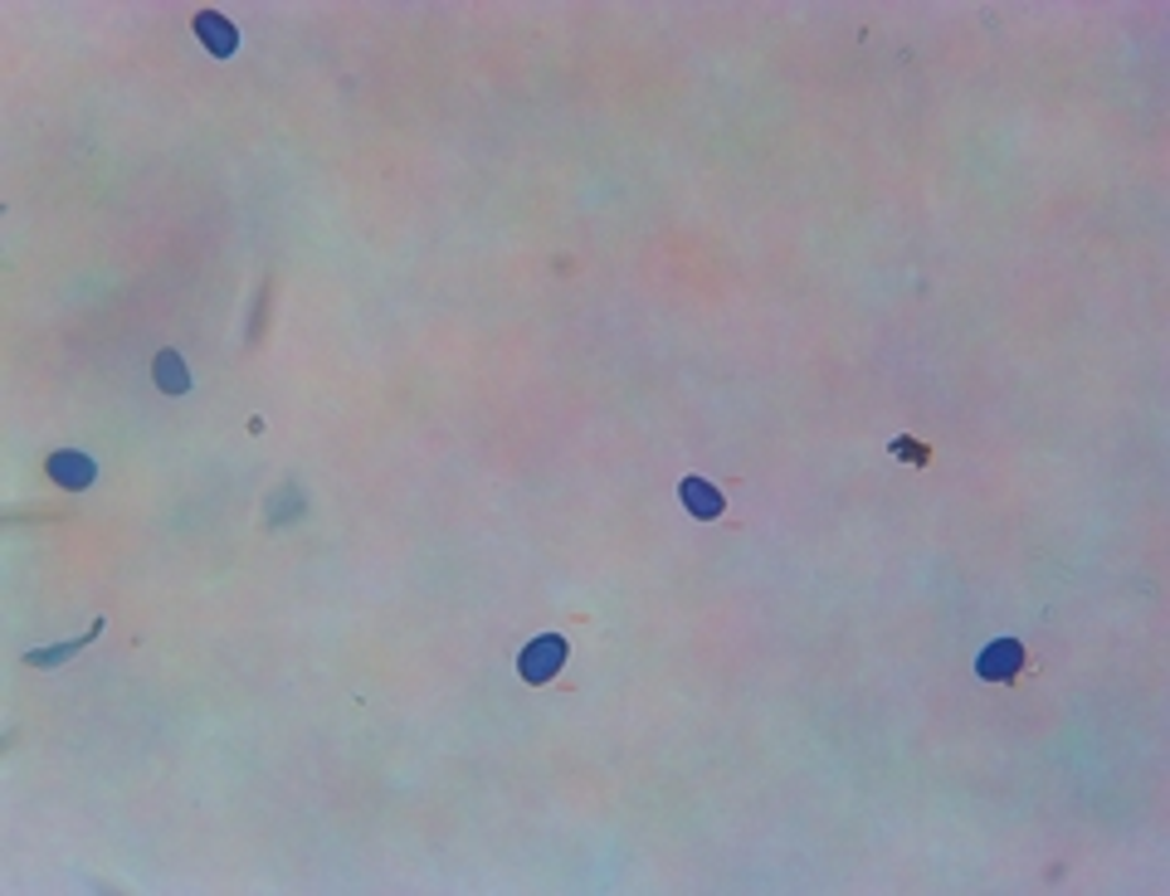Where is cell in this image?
I'll use <instances>...</instances> for the list:
<instances>
[{
  "instance_id": "1",
  "label": "cell",
  "mask_w": 1170,
  "mask_h": 896,
  "mask_svg": "<svg viewBox=\"0 0 1170 896\" xmlns=\"http://www.w3.org/2000/svg\"><path fill=\"white\" fill-rule=\"evenodd\" d=\"M561 663H566V639H561V633H542V639H532L522 648L518 672H522V682L542 687V682H552L561 672Z\"/></svg>"
},
{
  "instance_id": "2",
  "label": "cell",
  "mask_w": 1170,
  "mask_h": 896,
  "mask_svg": "<svg viewBox=\"0 0 1170 896\" xmlns=\"http://www.w3.org/2000/svg\"><path fill=\"white\" fill-rule=\"evenodd\" d=\"M44 473H50L59 488L84 492V488H93V482H98V463H93L88 454H78V448H59V454H50Z\"/></svg>"
},
{
  "instance_id": "3",
  "label": "cell",
  "mask_w": 1170,
  "mask_h": 896,
  "mask_svg": "<svg viewBox=\"0 0 1170 896\" xmlns=\"http://www.w3.org/2000/svg\"><path fill=\"white\" fill-rule=\"evenodd\" d=\"M1020 668H1024V648L1014 639H995V643H986V653L976 658V678L980 682H1010Z\"/></svg>"
},
{
  "instance_id": "4",
  "label": "cell",
  "mask_w": 1170,
  "mask_h": 896,
  "mask_svg": "<svg viewBox=\"0 0 1170 896\" xmlns=\"http://www.w3.org/2000/svg\"><path fill=\"white\" fill-rule=\"evenodd\" d=\"M195 40L205 44L215 58H230L240 50V34H234V20H225L220 10H195Z\"/></svg>"
},
{
  "instance_id": "5",
  "label": "cell",
  "mask_w": 1170,
  "mask_h": 896,
  "mask_svg": "<svg viewBox=\"0 0 1170 896\" xmlns=\"http://www.w3.org/2000/svg\"><path fill=\"white\" fill-rule=\"evenodd\" d=\"M678 492H683V506L698 516V522H717V516L727 512V502H722V492L712 488L708 478H683V488H678Z\"/></svg>"
},
{
  "instance_id": "6",
  "label": "cell",
  "mask_w": 1170,
  "mask_h": 896,
  "mask_svg": "<svg viewBox=\"0 0 1170 896\" xmlns=\"http://www.w3.org/2000/svg\"><path fill=\"white\" fill-rule=\"evenodd\" d=\"M151 381H157V391H167V395L191 391V371H185V361L176 356V351H157V361H151Z\"/></svg>"
},
{
  "instance_id": "7",
  "label": "cell",
  "mask_w": 1170,
  "mask_h": 896,
  "mask_svg": "<svg viewBox=\"0 0 1170 896\" xmlns=\"http://www.w3.org/2000/svg\"><path fill=\"white\" fill-rule=\"evenodd\" d=\"M98 633H103V619H98V623H88L84 639H68V643H54V648H34V653H25V663H30V668H59V663H68L74 653H84V648H88L93 639H98Z\"/></svg>"
},
{
  "instance_id": "8",
  "label": "cell",
  "mask_w": 1170,
  "mask_h": 896,
  "mask_svg": "<svg viewBox=\"0 0 1170 896\" xmlns=\"http://www.w3.org/2000/svg\"><path fill=\"white\" fill-rule=\"evenodd\" d=\"M893 454H903V458H917V463H922V458H927V448H922L917 439H893Z\"/></svg>"
}]
</instances>
